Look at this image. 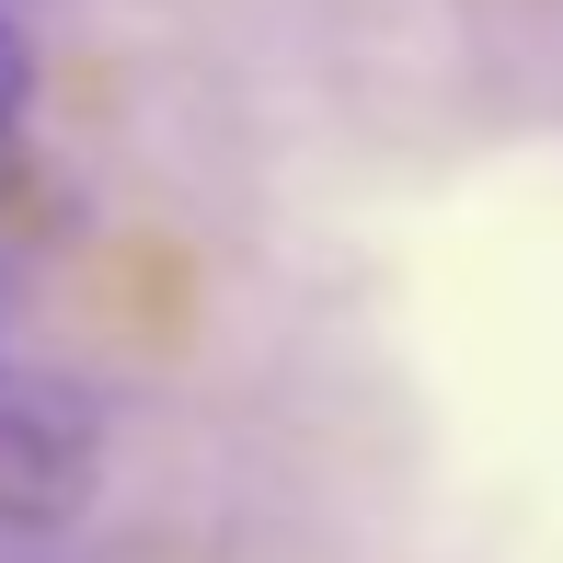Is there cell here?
<instances>
[{"instance_id": "1", "label": "cell", "mask_w": 563, "mask_h": 563, "mask_svg": "<svg viewBox=\"0 0 563 563\" xmlns=\"http://www.w3.org/2000/svg\"><path fill=\"white\" fill-rule=\"evenodd\" d=\"M104 483V415L81 379L0 368V529H69Z\"/></svg>"}, {"instance_id": "2", "label": "cell", "mask_w": 563, "mask_h": 563, "mask_svg": "<svg viewBox=\"0 0 563 563\" xmlns=\"http://www.w3.org/2000/svg\"><path fill=\"white\" fill-rule=\"evenodd\" d=\"M23 104H35V35H23V23L0 12V139L23 126Z\"/></svg>"}]
</instances>
